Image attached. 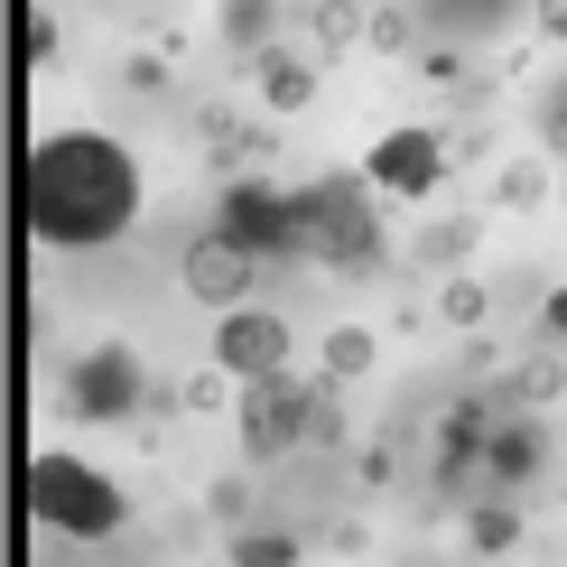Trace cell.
I'll return each instance as SVG.
<instances>
[{"instance_id": "6da1fadb", "label": "cell", "mask_w": 567, "mask_h": 567, "mask_svg": "<svg viewBox=\"0 0 567 567\" xmlns=\"http://www.w3.org/2000/svg\"><path fill=\"white\" fill-rule=\"evenodd\" d=\"M140 224V168L103 131H47L29 150V233L56 251L122 243Z\"/></svg>"}, {"instance_id": "7a4b0ae2", "label": "cell", "mask_w": 567, "mask_h": 567, "mask_svg": "<svg viewBox=\"0 0 567 567\" xmlns=\"http://www.w3.org/2000/svg\"><path fill=\"white\" fill-rule=\"evenodd\" d=\"M382 186L372 177H317V186H289V261H326V270H372L382 261V215H372Z\"/></svg>"}, {"instance_id": "3957f363", "label": "cell", "mask_w": 567, "mask_h": 567, "mask_svg": "<svg viewBox=\"0 0 567 567\" xmlns=\"http://www.w3.org/2000/svg\"><path fill=\"white\" fill-rule=\"evenodd\" d=\"M29 512L56 539H112L131 522V493L112 484V475H93L84 456H38L29 465Z\"/></svg>"}, {"instance_id": "277c9868", "label": "cell", "mask_w": 567, "mask_h": 567, "mask_svg": "<svg viewBox=\"0 0 567 567\" xmlns=\"http://www.w3.org/2000/svg\"><path fill=\"white\" fill-rule=\"evenodd\" d=\"M233 429H243L251 465H279L289 446H307V382H289V372L243 382V400H233Z\"/></svg>"}, {"instance_id": "5b68a950", "label": "cell", "mask_w": 567, "mask_h": 567, "mask_svg": "<svg viewBox=\"0 0 567 567\" xmlns=\"http://www.w3.org/2000/svg\"><path fill=\"white\" fill-rule=\"evenodd\" d=\"M140 400H150V372H140V353H131V344H93L84 363L65 372L56 410H65V419H131Z\"/></svg>"}, {"instance_id": "8992f818", "label": "cell", "mask_w": 567, "mask_h": 567, "mask_svg": "<svg viewBox=\"0 0 567 567\" xmlns=\"http://www.w3.org/2000/svg\"><path fill=\"white\" fill-rule=\"evenodd\" d=\"M215 363L233 372V382L289 372V317H270V307H224L215 317Z\"/></svg>"}, {"instance_id": "52a82bcc", "label": "cell", "mask_w": 567, "mask_h": 567, "mask_svg": "<svg viewBox=\"0 0 567 567\" xmlns=\"http://www.w3.org/2000/svg\"><path fill=\"white\" fill-rule=\"evenodd\" d=\"M215 233H224V243H243L251 261H279V251H289V196H279V186H261V177H233Z\"/></svg>"}, {"instance_id": "ba28073f", "label": "cell", "mask_w": 567, "mask_h": 567, "mask_svg": "<svg viewBox=\"0 0 567 567\" xmlns=\"http://www.w3.org/2000/svg\"><path fill=\"white\" fill-rule=\"evenodd\" d=\"M382 196H429V186L446 177V131H419V122H400L372 140V168H363Z\"/></svg>"}, {"instance_id": "9c48e42d", "label": "cell", "mask_w": 567, "mask_h": 567, "mask_svg": "<svg viewBox=\"0 0 567 567\" xmlns=\"http://www.w3.org/2000/svg\"><path fill=\"white\" fill-rule=\"evenodd\" d=\"M251 279H261V261H251L243 243H224V233L186 243V298H196V307H215V317H224V307H243Z\"/></svg>"}, {"instance_id": "30bf717a", "label": "cell", "mask_w": 567, "mask_h": 567, "mask_svg": "<svg viewBox=\"0 0 567 567\" xmlns=\"http://www.w3.org/2000/svg\"><path fill=\"white\" fill-rule=\"evenodd\" d=\"M484 437H493V429H484V410H475V400H456V410L437 419V475H446V484H465V465H484Z\"/></svg>"}, {"instance_id": "8fae6325", "label": "cell", "mask_w": 567, "mask_h": 567, "mask_svg": "<svg viewBox=\"0 0 567 567\" xmlns=\"http://www.w3.org/2000/svg\"><path fill=\"white\" fill-rule=\"evenodd\" d=\"M307 103H317V65L261 47V112H279V122H289V112H307Z\"/></svg>"}, {"instance_id": "7c38bea8", "label": "cell", "mask_w": 567, "mask_h": 567, "mask_svg": "<svg viewBox=\"0 0 567 567\" xmlns=\"http://www.w3.org/2000/svg\"><path fill=\"white\" fill-rule=\"evenodd\" d=\"M484 475H493V484H530V475H539V437H530V429H493V437H484Z\"/></svg>"}, {"instance_id": "4fadbf2b", "label": "cell", "mask_w": 567, "mask_h": 567, "mask_svg": "<svg viewBox=\"0 0 567 567\" xmlns=\"http://www.w3.org/2000/svg\"><path fill=\"white\" fill-rule=\"evenodd\" d=\"M465 549H475V558L522 549V512H512V503H475V512H465Z\"/></svg>"}, {"instance_id": "5bb4252c", "label": "cell", "mask_w": 567, "mask_h": 567, "mask_svg": "<svg viewBox=\"0 0 567 567\" xmlns=\"http://www.w3.org/2000/svg\"><path fill=\"white\" fill-rule=\"evenodd\" d=\"M475 243H484V215H456V224H429V233H419L410 251H419V261H437V270H446V261H465Z\"/></svg>"}, {"instance_id": "9a60e30c", "label": "cell", "mask_w": 567, "mask_h": 567, "mask_svg": "<svg viewBox=\"0 0 567 567\" xmlns=\"http://www.w3.org/2000/svg\"><path fill=\"white\" fill-rule=\"evenodd\" d=\"M372 372V326H336L326 336V382H363Z\"/></svg>"}, {"instance_id": "2e32d148", "label": "cell", "mask_w": 567, "mask_h": 567, "mask_svg": "<svg viewBox=\"0 0 567 567\" xmlns=\"http://www.w3.org/2000/svg\"><path fill=\"white\" fill-rule=\"evenodd\" d=\"M353 429H344V400H336V382H307V446H344Z\"/></svg>"}, {"instance_id": "e0dca14e", "label": "cell", "mask_w": 567, "mask_h": 567, "mask_svg": "<svg viewBox=\"0 0 567 567\" xmlns=\"http://www.w3.org/2000/svg\"><path fill=\"white\" fill-rule=\"evenodd\" d=\"M233 567H298V539L289 530H243L233 539Z\"/></svg>"}, {"instance_id": "ac0fdd59", "label": "cell", "mask_w": 567, "mask_h": 567, "mask_svg": "<svg viewBox=\"0 0 567 567\" xmlns=\"http://www.w3.org/2000/svg\"><path fill=\"white\" fill-rule=\"evenodd\" d=\"M270 19H279V0H224V38L233 47H261Z\"/></svg>"}, {"instance_id": "d6986e66", "label": "cell", "mask_w": 567, "mask_h": 567, "mask_svg": "<svg viewBox=\"0 0 567 567\" xmlns=\"http://www.w3.org/2000/svg\"><path fill=\"white\" fill-rule=\"evenodd\" d=\"M446 326H484V307H493V289H484V279H446Z\"/></svg>"}, {"instance_id": "ffe728a7", "label": "cell", "mask_w": 567, "mask_h": 567, "mask_svg": "<svg viewBox=\"0 0 567 567\" xmlns=\"http://www.w3.org/2000/svg\"><path fill=\"white\" fill-rule=\"evenodd\" d=\"M363 38H372V56H410V10H372Z\"/></svg>"}, {"instance_id": "44dd1931", "label": "cell", "mask_w": 567, "mask_h": 567, "mask_svg": "<svg viewBox=\"0 0 567 567\" xmlns=\"http://www.w3.org/2000/svg\"><path fill=\"white\" fill-rule=\"evenodd\" d=\"M307 19H317V38H326V47L363 38V10H353V0H317V10H307Z\"/></svg>"}, {"instance_id": "7402d4cb", "label": "cell", "mask_w": 567, "mask_h": 567, "mask_svg": "<svg viewBox=\"0 0 567 567\" xmlns=\"http://www.w3.org/2000/svg\"><path fill=\"white\" fill-rule=\"evenodd\" d=\"M539 196H549V168H539V158L503 168V205H539Z\"/></svg>"}, {"instance_id": "603a6c76", "label": "cell", "mask_w": 567, "mask_h": 567, "mask_svg": "<svg viewBox=\"0 0 567 567\" xmlns=\"http://www.w3.org/2000/svg\"><path fill=\"white\" fill-rule=\"evenodd\" d=\"M205 512H215V522H251V484H243V475H224L215 493H205Z\"/></svg>"}, {"instance_id": "cb8c5ba5", "label": "cell", "mask_w": 567, "mask_h": 567, "mask_svg": "<svg viewBox=\"0 0 567 567\" xmlns=\"http://www.w3.org/2000/svg\"><path fill=\"white\" fill-rule=\"evenodd\" d=\"M177 400H186V410H224V400H233V372H224V363H215V372H196Z\"/></svg>"}, {"instance_id": "d4e9b609", "label": "cell", "mask_w": 567, "mask_h": 567, "mask_svg": "<svg viewBox=\"0 0 567 567\" xmlns=\"http://www.w3.org/2000/svg\"><path fill=\"white\" fill-rule=\"evenodd\" d=\"M122 84H131V93H158V84H168V65H158V56H131Z\"/></svg>"}, {"instance_id": "484cf974", "label": "cell", "mask_w": 567, "mask_h": 567, "mask_svg": "<svg viewBox=\"0 0 567 567\" xmlns=\"http://www.w3.org/2000/svg\"><path fill=\"white\" fill-rule=\"evenodd\" d=\"M539 336H549V344H567V289H549V298H539Z\"/></svg>"}, {"instance_id": "4316f807", "label": "cell", "mask_w": 567, "mask_h": 567, "mask_svg": "<svg viewBox=\"0 0 567 567\" xmlns=\"http://www.w3.org/2000/svg\"><path fill=\"white\" fill-rule=\"evenodd\" d=\"M558 382H567V363H530V372H522V400H549Z\"/></svg>"}, {"instance_id": "83f0119b", "label": "cell", "mask_w": 567, "mask_h": 567, "mask_svg": "<svg viewBox=\"0 0 567 567\" xmlns=\"http://www.w3.org/2000/svg\"><path fill=\"white\" fill-rule=\"evenodd\" d=\"M47 56H56V19L38 10V19H29V65H47Z\"/></svg>"}, {"instance_id": "f1b7e54d", "label": "cell", "mask_w": 567, "mask_h": 567, "mask_svg": "<svg viewBox=\"0 0 567 567\" xmlns=\"http://www.w3.org/2000/svg\"><path fill=\"white\" fill-rule=\"evenodd\" d=\"M539 29H549V38L567 47V0H558V10H539Z\"/></svg>"}, {"instance_id": "f546056e", "label": "cell", "mask_w": 567, "mask_h": 567, "mask_svg": "<svg viewBox=\"0 0 567 567\" xmlns=\"http://www.w3.org/2000/svg\"><path fill=\"white\" fill-rule=\"evenodd\" d=\"M549 140H558V150H567V103H549Z\"/></svg>"}, {"instance_id": "4dcf8cb0", "label": "cell", "mask_w": 567, "mask_h": 567, "mask_svg": "<svg viewBox=\"0 0 567 567\" xmlns=\"http://www.w3.org/2000/svg\"><path fill=\"white\" fill-rule=\"evenodd\" d=\"M539 10H558V0H539Z\"/></svg>"}, {"instance_id": "1f68e13d", "label": "cell", "mask_w": 567, "mask_h": 567, "mask_svg": "<svg viewBox=\"0 0 567 567\" xmlns=\"http://www.w3.org/2000/svg\"><path fill=\"white\" fill-rule=\"evenodd\" d=\"M429 567H437V558H429Z\"/></svg>"}]
</instances>
